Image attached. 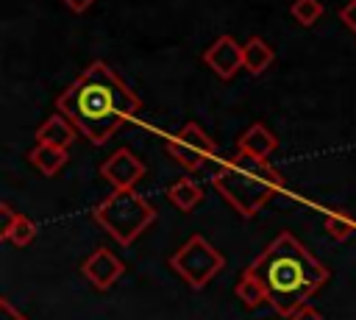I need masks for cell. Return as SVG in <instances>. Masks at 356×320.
<instances>
[{"label":"cell","instance_id":"1","mask_svg":"<svg viewBox=\"0 0 356 320\" xmlns=\"http://www.w3.org/2000/svg\"><path fill=\"white\" fill-rule=\"evenodd\" d=\"M56 109L92 145H103L142 109V100L106 61H92L56 97Z\"/></svg>","mask_w":356,"mask_h":320},{"label":"cell","instance_id":"2","mask_svg":"<svg viewBox=\"0 0 356 320\" xmlns=\"http://www.w3.org/2000/svg\"><path fill=\"white\" fill-rule=\"evenodd\" d=\"M248 267L264 284L270 306L284 317H292L328 281V267L289 231L278 234Z\"/></svg>","mask_w":356,"mask_h":320},{"label":"cell","instance_id":"3","mask_svg":"<svg viewBox=\"0 0 356 320\" xmlns=\"http://www.w3.org/2000/svg\"><path fill=\"white\" fill-rule=\"evenodd\" d=\"M211 184L242 217H256L261 206L284 189V175L270 161H253L234 153L220 170H214Z\"/></svg>","mask_w":356,"mask_h":320},{"label":"cell","instance_id":"4","mask_svg":"<svg viewBox=\"0 0 356 320\" xmlns=\"http://www.w3.org/2000/svg\"><path fill=\"white\" fill-rule=\"evenodd\" d=\"M92 217L114 237V242L131 245L156 220V209L134 189H114L92 209Z\"/></svg>","mask_w":356,"mask_h":320},{"label":"cell","instance_id":"5","mask_svg":"<svg viewBox=\"0 0 356 320\" xmlns=\"http://www.w3.org/2000/svg\"><path fill=\"white\" fill-rule=\"evenodd\" d=\"M170 267L192 287V289H203L222 267H225V256L200 234H192L172 256H170Z\"/></svg>","mask_w":356,"mask_h":320},{"label":"cell","instance_id":"6","mask_svg":"<svg viewBox=\"0 0 356 320\" xmlns=\"http://www.w3.org/2000/svg\"><path fill=\"white\" fill-rule=\"evenodd\" d=\"M167 153L184 167V170H200L214 153H217V145L214 139L197 125V122H186L181 125L170 139H167Z\"/></svg>","mask_w":356,"mask_h":320},{"label":"cell","instance_id":"7","mask_svg":"<svg viewBox=\"0 0 356 320\" xmlns=\"http://www.w3.org/2000/svg\"><path fill=\"white\" fill-rule=\"evenodd\" d=\"M81 273L83 278L95 287V289H111L122 273H125V262L111 253V248H95L83 262H81Z\"/></svg>","mask_w":356,"mask_h":320},{"label":"cell","instance_id":"8","mask_svg":"<svg viewBox=\"0 0 356 320\" xmlns=\"http://www.w3.org/2000/svg\"><path fill=\"white\" fill-rule=\"evenodd\" d=\"M145 164L142 159H136L128 147H120L117 153H111L103 164H100V175L114 186V189H134V184L139 178H145Z\"/></svg>","mask_w":356,"mask_h":320},{"label":"cell","instance_id":"9","mask_svg":"<svg viewBox=\"0 0 356 320\" xmlns=\"http://www.w3.org/2000/svg\"><path fill=\"white\" fill-rule=\"evenodd\" d=\"M203 61L222 78V81H231L234 75H236V70L239 67H245L242 64V47L236 45V39L234 36H228V33H222V36H217L209 47H206V53H203Z\"/></svg>","mask_w":356,"mask_h":320},{"label":"cell","instance_id":"10","mask_svg":"<svg viewBox=\"0 0 356 320\" xmlns=\"http://www.w3.org/2000/svg\"><path fill=\"white\" fill-rule=\"evenodd\" d=\"M275 147H278V139H275V134L264 122H253L236 139V153L245 156V159H253V161H267Z\"/></svg>","mask_w":356,"mask_h":320},{"label":"cell","instance_id":"11","mask_svg":"<svg viewBox=\"0 0 356 320\" xmlns=\"http://www.w3.org/2000/svg\"><path fill=\"white\" fill-rule=\"evenodd\" d=\"M0 214H3V231H0V234H3L6 242L17 245V248H25V245L33 242V237H36V223H33L31 217L14 211L8 203H0Z\"/></svg>","mask_w":356,"mask_h":320},{"label":"cell","instance_id":"12","mask_svg":"<svg viewBox=\"0 0 356 320\" xmlns=\"http://www.w3.org/2000/svg\"><path fill=\"white\" fill-rule=\"evenodd\" d=\"M75 134H78V128L72 125L70 117L53 114V117H47V120L36 128V145H53V147H64V150H67V147L72 145Z\"/></svg>","mask_w":356,"mask_h":320},{"label":"cell","instance_id":"13","mask_svg":"<svg viewBox=\"0 0 356 320\" xmlns=\"http://www.w3.org/2000/svg\"><path fill=\"white\" fill-rule=\"evenodd\" d=\"M273 61H275V53H273V47H270L264 39L250 36V39L242 45V64H245V70H248L250 75H261L264 70L273 67Z\"/></svg>","mask_w":356,"mask_h":320},{"label":"cell","instance_id":"14","mask_svg":"<svg viewBox=\"0 0 356 320\" xmlns=\"http://www.w3.org/2000/svg\"><path fill=\"white\" fill-rule=\"evenodd\" d=\"M167 200H170L178 211H192V209L203 200V189H200V184H197L195 178L184 175V178H178V181L170 184V189H167Z\"/></svg>","mask_w":356,"mask_h":320},{"label":"cell","instance_id":"15","mask_svg":"<svg viewBox=\"0 0 356 320\" xmlns=\"http://www.w3.org/2000/svg\"><path fill=\"white\" fill-rule=\"evenodd\" d=\"M67 159H70V153H67L64 147H53V145H36V147H31V153H28V161H31L42 175H47V178H53V175L67 164Z\"/></svg>","mask_w":356,"mask_h":320},{"label":"cell","instance_id":"16","mask_svg":"<svg viewBox=\"0 0 356 320\" xmlns=\"http://www.w3.org/2000/svg\"><path fill=\"white\" fill-rule=\"evenodd\" d=\"M234 295L242 301L245 309H256V306H261V303H270L264 284L259 281V275H256L250 267L242 270V275H239V281H236V287H234Z\"/></svg>","mask_w":356,"mask_h":320},{"label":"cell","instance_id":"17","mask_svg":"<svg viewBox=\"0 0 356 320\" xmlns=\"http://www.w3.org/2000/svg\"><path fill=\"white\" fill-rule=\"evenodd\" d=\"M325 231L337 239V242H348L356 234V223L345 214V211H331L325 214Z\"/></svg>","mask_w":356,"mask_h":320},{"label":"cell","instance_id":"18","mask_svg":"<svg viewBox=\"0 0 356 320\" xmlns=\"http://www.w3.org/2000/svg\"><path fill=\"white\" fill-rule=\"evenodd\" d=\"M289 11L300 25H314L323 17V3L320 0H292Z\"/></svg>","mask_w":356,"mask_h":320},{"label":"cell","instance_id":"19","mask_svg":"<svg viewBox=\"0 0 356 320\" xmlns=\"http://www.w3.org/2000/svg\"><path fill=\"white\" fill-rule=\"evenodd\" d=\"M289 320H323V314H320V312H317L312 303H303V306H300V309H298V312H295Z\"/></svg>","mask_w":356,"mask_h":320},{"label":"cell","instance_id":"20","mask_svg":"<svg viewBox=\"0 0 356 320\" xmlns=\"http://www.w3.org/2000/svg\"><path fill=\"white\" fill-rule=\"evenodd\" d=\"M0 314H3V320H28L22 312H17V309H14V303H11L8 298H3V301H0Z\"/></svg>","mask_w":356,"mask_h":320},{"label":"cell","instance_id":"21","mask_svg":"<svg viewBox=\"0 0 356 320\" xmlns=\"http://www.w3.org/2000/svg\"><path fill=\"white\" fill-rule=\"evenodd\" d=\"M339 17H342V22H345V25H348V28L356 33V0H350V3H348V6L339 11Z\"/></svg>","mask_w":356,"mask_h":320},{"label":"cell","instance_id":"22","mask_svg":"<svg viewBox=\"0 0 356 320\" xmlns=\"http://www.w3.org/2000/svg\"><path fill=\"white\" fill-rule=\"evenodd\" d=\"M72 14H83V11H89V6L95 3V0H61Z\"/></svg>","mask_w":356,"mask_h":320}]
</instances>
